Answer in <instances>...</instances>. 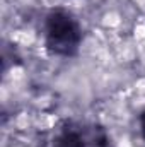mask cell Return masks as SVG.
Instances as JSON below:
<instances>
[{
  "mask_svg": "<svg viewBox=\"0 0 145 147\" xmlns=\"http://www.w3.org/2000/svg\"><path fill=\"white\" fill-rule=\"evenodd\" d=\"M138 127H140V135H142V139L145 140V108L142 110L140 116H138Z\"/></svg>",
  "mask_w": 145,
  "mask_h": 147,
  "instance_id": "2",
  "label": "cell"
},
{
  "mask_svg": "<svg viewBox=\"0 0 145 147\" xmlns=\"http://www.w3.org/2000/svg\"><path fill=\"white\" fill-rule=\"evenodd\" d=\"M46 50L62 58H72L79 53L84 33L79 19L65 9H53L46 14L43 24Z\"/></svg>",
  "mask_w": 145,
  "mask_h": 147,
  "instance_id": "1",
  "label": "cell"
}]
</instances>
